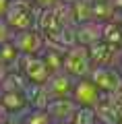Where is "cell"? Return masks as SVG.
<instances>
[{
	"mask_svg": "<svg viewBox=\"0 0 122 124\" xmlns=\"http://www.w3.org/2000/svg\"><path fill=\"white\" fill-rule=\"evenodd\" d=\"M37 10L31 0H10V6L6 10L4 19L8 27L17 33V31L25 29H35V19H37Z\"/></svg>",
	"mask_w": 122,
	"mask_h": 124,
	"instance_id": "1",
	"label": "cell"
},
{
	"mask_svg": "<svg viewBox=\"0 0 122 124\" xmlns=\"http://www.w3.org/2000/svg\"><path fill=\"white\" fill-rule=\"evenodd\" d=\"M93 64L89 60V52L83 46H73L62 56V70L73 79H85L89 77Z\"/></svg>",
	"mask_w": 122,
	"mask_h": 124,
	"instance_id": "2",
	"label": "cell"
},
{
	"mask_svg": "<svg viewBox=\"0 0 122 124\" xmlns=\"http://www.w3.org/2000/svg\"><path fill=\"white\" fill-rule=\"evenodd\" d=\"M15 70L21 72V77L29 85H46L52 75L46 66V62L41 60V56H21Z\"/></svg>",
	"mask_w": 122,
	"mask_h": 124,
	"instance_id": "3",
	"label": "cell"
},
{
	"mask_svg": "<svg viewBox=\"0 0 122 124\" xmlns=\"http://www.w3.org/2000/svg\"><path fill=\"white\" fill-rule=\"evenodd\" d=\"M10 41H13V46L17 48V52L21 56H39L46 48V39L37 29L17 31Z\"/></svg>",
	"mask_w": 122,
	"mask_h": 124,
	"instance_id": "4",
	"label": "cell"
},
{
	"mask_svg": "<svg viewBox=\"0 0 122 124\" xmlns=\"http://www.w3.org/2000/svg\"><path fill=\"white\" fill-rule=\"evenodd\" d=\"M89 79L95 83V87L101 93H108V95L122 89V75L116 66H93Z\"/></svg>",
	"mask_w": 122,
	"mask_h": 124,
	"instance_id": "5",
	"label": "cell"
},
{
	"mask_svg": "<svg viewBox=\"0 0 122 124\" xmlns=\"http://www.w3.org/2000/svg\"><path fill=\"white\" fill-rule=\"evenodd\" d=\"M99 95H101V91L95 87V83L89 77H85V79H74L70 99L79 108H93L97 103V99H99Z\"/></svg>",
	"mask_w": 122,
	"mask_h": 124,
	"instance_id": "6",
	"label": "cell"
},
{
	"mask_svg": "<svg viewBox=\"0 0 122 124\" xmlns=\"http://www.w3.org/2000/svg\"><path fill=\"white\" fill-rule=\"evenodd\" d=\"M73 85H74L73 77H68L64 70H58L54 75H50V79L44 85V89H46L50 99H64V97H70Z\"/></svg>",
	"mask_w": 122,
	"mask_h": 124,
	"instance_id": "7",
	"label": "cell"
},
{
	"mask_svg": "<svg viewBox=\"0 0 122 124\" xmlns=\"http://www.w3.org/2000/svg\"><path fill=\"white\" fill-rule=\"evenodd\" d=\"M89 60H91L93 66H116V60L120 56V48H114V46L106 44V41H97V44L89 46Z\"/></svg>",
	"mask_w": 122,
	"mask_h": 124,
	"instance_id": "8",
	"label": "cell"
},
{
	"mask_svg": "<svg viewBox=\"0 0 122 124\" xmlns=\"http://www.w3.org/2000/svg\"><path fill=\"white\" fill-rule=\"evenodd\" d=\"M0 106L8 112L10 118H15V116H19V114H25L27 110H31L29 99H27V95H25L23 89H6V91L2 93Z\"/></svg>",
	"mask_w": 122,
	"mask_h": 124,
	"instance_id": "9",
	"label": "cell"
},
{
	"mask_svg": "<svg viewBox=\"0 0 122 124\" xmlns=\"http://www.w3.org/2000/svg\"><path fill=\"white\" fill-rule=\"evenodd\" d=\"M101 39V23L99 21H87V23H79L74 25V46H89L97 44Z\"/></svg>",
	"mask_w": 122,
	"mask_h": 124,
	"instance_id": "10",
	"label": "cell"
},
{
	"mask_svg": "<svg viewBox=\"0 0 122 124\" xmlns=\"http://www.w3.org/2000/svg\"><path fill=\"white\" fill-rule=\"evenodd\" d=\"M44 110L48 112V116L52 118V122H56V120H70L73 112L77 110V103H74L70 97H64V99H50L48 106H46Z\"/></svg>",
	"mask_w": 122,
	"mask_h": 124,
	"instance_id": "11",
	"label": "cell"
},
{
	"mask_svg": "<svg viewBox=\"0 0 122 124\" xmlns=\"http://www.w3.org/2000/svg\"><path fill=\"white\" fill-rule=\"evenodd\" d=\"M101 41L114 46V48H122V21L114 17L101 23Z\"/></svg>",
	"mask_w": 122,
	"mask_h": 124,
	"instance_id": "12",
	"label": "cell"
},
{
	"mask_svg": "<svg viewBox=\"0 0 122 124\" xmlns=\"http://www.w3.org/2000/svg\"><path fill=\"white\" fill-rule=\"evenodd\" d=\"M66 50H60V48H54V46H46L44 52L39 54L41 56V60L46 62V66H48V70L52 72H58L62 70V56H64Z\"/></svg>",
	"mask_w": 122,
	"mask_h": 124,
	"instance_id": "13",
	"label": "cell"
},
{
	"mask_svg": "<svg viewBox=\"0 0 122 124\" xmlns=\"http://www.w3.org/2000/svg\"><path fill=\"white\" fill-rule=\"evenodd\" d=\"M70 17H73V23H74V25L93 21L91 2H89V0H77V2H73V4H70Z\"/></svg>",
	"mask_w": 122,
	"mask_h": 124,
	"instance_id": "14",
	"label": "cell"
},
{
	"mask_svg": "<svg viewBox=\"0 0 122 124\" xmlns=\"http://www.w3.org/2000/svg\"><path fill=\"white\" fill-rule=\"evenodd\" d=\"M19 58H21V54L17 52V48L13 46V41L0 44V62H2L4 66H8L10 70H15L17 64H19Z\"/></svg>",
	"mask_w": 122,
	"mask_h": 124,
	"instance_id": "15",
	"label": "cell"
},
{
	"mask_svg": "<svg viewBox=\"0 0 122 124\" xmlns=\"http://www.w3.org/2000/svg\"><path fill=\"white\" fill-rule=\"evenodd\" d=\"M91 15H93V21L106 23L116 17V8L112 2H91Z\"/></svg>",
	"mask_w": 122,
	"mask_h": 124,
	"instance_id": "16",
	"label": "cell"
},
{
	"mask_svg": "<svg viewBox=\"0 0 122 124\" xmlns=\"http://www.w3.org/2000/svg\"><path fill=\"white\" fill-rule=\"evenodd\" d=\"M70 124H99L97 122V116L93 108H79L73 112L70 116Z\"/></svg>",
	"mask_w": 122,
	"mask_h": 124,
	"instance_id": "17",
	"label": "cell"
},
{
	"mask_svg": "<svg viewBox=\"0 0 122 124\" xmlns=\"http://www.w3.org/2000/svg\"><path fill=\"white\" fill-rule=\"evenodd\" d=\"M21 124H52V118L46 110H27L23 114Z\"/></svg>",
	"mask_w": 122,
	"mask_h": 124,
	"instance_id": "18",
	"label": "cell"
},
{
	"mask_svg": "<svg viewBox=\"0 0 122 124\" xmlns=\"http://www.w3.org/2000/svg\"><path fill=\"white\" fill-rule=\"evenodd\" d=\"M110 103H112L114 116H116V122H118V118H122V89L110 95Z\"/></svg>",
	"mask_w": 122,
	"mask_h": 124,
	"instance_id": "19",
	"label": "cell"
},
{
	"mask_svg": "<svg viewBox=\"0 0 122 124\" xmlns=\"http://www.w3.org/2000/svg\"><path fill=\"white\" fill-rule=\"evenodd\" d=\"M15 35V31L8 27V23L4 21V19L0 17V44H6V41H10Z\"/></svg>",
	"mask_w": 122,
	"mask_h": 124,
	"instance_id": "20",
	"label": "cell"
},
{
	"mask_svg": "<svg viewBox=\"0 0 122 124\" xmlns=\"http://www.w3.org/2000/svg\"><path fill=\"white\" fill-rule=\"evenodd\" d=\"M35 4V8H50V6L58 4V0H31Z\"/></svg>",
	"mask_w": 122,
	"mask_h": 124,
	"instance_id": "21",
	"label": "cell"
},
{
	"mask_svg": "<svg viewBox=\"0 0 122 124\" xmlns=\"http://www.w3.org/2000/svg\"><path fill=\"white\" fill-rule=\"evenodd\" d=\"M10 122V116H8V112L4 110V108L0 106V124H8Z\"/></svg>",
	"mask_w": 122,
	"mask_h": 124,
	"instance_id": "22",
	"label": "cell"
},
{
	"mask_svg": "<svg viewBox=\"0 0 122 124\" xmlns=\"http://www.w3.org/2000/svg\"><path fill=\"white\" fill-rule=\"evenodd\" d=\"M8 6H10V0H0V17H4V15H6Z\"/></svg>",
	"mask_w": 122,
	"mask_h": 124,
	"instance_id": "23",
	"label": "cell"
},
{
	"mask_svg": "<svg viewBox=\"0 0 122 124\" xmlns=\"http://www.w3.org/2000/svg\"><path fill=\"white\" fill-rule=\"evenodd\" d=\"M8 72H10V68H8V66H4V64L0 62V85H2V81L6 79V75H8Z\"/></svg>",
	"mask_w": 122,
	"mask_h": 124,
	"instance_id": "24",
	"label": "cell"
},
{
	"mask_svg": "<svg viewBox=\"0 0 122 124\" xmlns=\"http://www.w3.org/2000/svg\"><path fill=\"white\" fill-rule=\"evenodd\" d=\"M114 8H116V13H122V0H112Z\"/></svg>",
	"mask_w": 122,
	"mask_h": 124,
	"instance_id": "25",
	"label": "cell"
},
{
	"mask_svg": "<svg viewBox=\"0 0 122 124\" xmlns=\"http://www.w3.org/2000/svg\"><path fill=\"white\" fill-rule=\"evenodd\" d=\"M52 124H70V120H56V122H52Z\"/></svg>",
	"mask_w": 122,
	"mask_h": 124,
	"instance_id": "26",
	"label": "cell"
},
{
	"mask_svg": "<svg viewBox=\"0 0 122 124\" xmlns=\"http://www.w3.org/2000/svg\"><path fill=\"white\" fill-rule=\"evenodd\" d=\"M58 2H62V4H73V2H77V0H58Z\"/></svg>",
	"mask_w": 122,
	"mask_h": 124,
	"instance_id": "27",
	"label": "cell"
},
{
	"mask_svg": "<svg viewBox=\"0 0 122 124\" xmlns=\"http://www.w3.org/2000/svg\"><path fill=\"white\" fill-rule=\"evenodd\" d=\"M89 2H112V0H89Z\"/></svg>",
	"mask_w": 122,
	"mask_h": 124,
	"instance_id": "28",
	"label": "cell"
},
{
	"mask_svg": "<svg viewBox=\"0 0 122 124\" xmlns=\"http://www.w3.org/2000/svg\"><path fill=\"white\" fill-rule=\"evenodd\" d=\"M2 93H4V89H2V85H0V99H2Z\"/></svg>",
	"mask_w": 122,
	"mask_h": 124,
	"instance_id": "29",
	"label": "cell"
},
{
	"mask_svg": "<svg viewBox=\"0 0 122 124\" xmlns=\"http://www.w3.org/2000/svg\"><path fill=\"white\" fill-rule=\"evenodd\" d=\"M116 124H122V118H118V122H116Z\"/></svg>",
	"mask_w": 122,
	"mask_h": 124,
	"instance_id": "30",
	"label": "cell"
}]
</instances>
